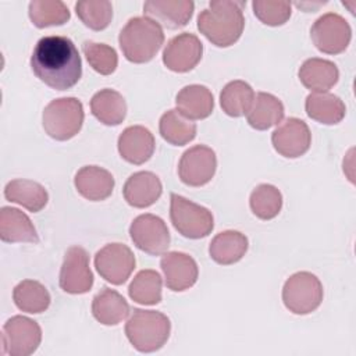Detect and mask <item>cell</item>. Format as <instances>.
Instances as JSON below:
<instances>
[{
  "instance_id": "f546056e",
  "label": "cell",
  "mask_w": 356,
  "mask_h": 356,
  "mask_svg": "<svg viewBox=\"0 0 356 356\" xmlns=\"http://www.w3.org/2000/svg\"><path fill=\"white\" fill-rule=\"evenodd\" d=\"M254 100L252 86L241 79L228 82L220 93V104L222 111L229 117H241L248 114Z\"/></svg>"
},
{
  "instance_id": "4dcf8cb0",
  "label": "cell",
  "mask_w": 356,
  "mask_h": 356,
  "mask_svg": "<svg viewBox=\"0 0 356 356\" xmlns=\"http://www.w3.org/2000/svg\"><path fill=\"white\" fill-rule=\"evenodd\" d=\"M13 300L15 306L31 314L44 312L50 305V293L39 281L24 280L13 291Z\"/></svg>"
},
{
  "instance_id": "d6986e66",
  "label": "cell",
  "mask_w": 356,
  "mask_h": 356,
  "mask_svg": "<svg viewBox=\"0 0 356 356\" xmlns=\"http://www.w3.org/2000/svg\"><path fill=\"white\" fill-rule=\"evenodd\" d=\"M163 192L160 178L150 171H138L124 184L122 193L127 203L136 209H145L159 200Z\"/></svg>"
},
{
  "instance_id": "ac0fdd59",
  "label": "cell",
  "mask_w": 356,
  "mask_h": 356,
  "mask_svg": "<svg viewBox=\"0 0 356 356\" xmlns=\"http://www.w3.org/2000/svg\"><path fill=\"white\" fill-rule=\"evenodd\" d=\"M154 146L153 134L142 125L128 127L118 136V152L131 164L146 163L153 156Z\"/></svg>"
},
{
  "instance_id": "d590c367",
  "label": "cell",
  "mask_w": 356,
  "mask_h": 356,
  "mask_svg": "<svg viewBox=\"0 0 356 356\" xmlns=\"http://www.w3.org/2000/svg\"><path fill=\"white\" fill-rule=\"evenodd\" d=\"M79 19L93 31H103L113 18V6L108 0H85L75 4Z\"/></svg>"
},
{
  "instance_id": "cb8c5ba5",
  "label": "cell",
  "mask_w": 356,
  "mask_h": 356,
  "mask_svg": "<svg viewBox=\"0 0 356 356\" xmlns=\"http://www.w3.org/2000/svg\"><path fill=\"white\" fill-rule=\"evenodd\" d=\"M93 317L104 325H117L129 314V305L117 291L103 288L92 300Z\"/></svg>"
},
{
  "instance_id": "4316f807",
  "label": "cell",
  "mask_w": 356,
  "mask_h": 356,
  "mask_svg": "<svg viewBox=\"0 0 356 356\" xmlns=\"http://www.w3.org/2000/svg\"><path fill=\"white\" fill-rule=\"evenodd\" d=\"M7 200L25 207L32 213L40 211L49 200L47 191L39 182L31 179H13L4 188Z\"/></svg>"
},
{
  "instance_id": "f1b7e54d",
  "label": "cell",
  "mask_w": 356,
  "mask_h": 356,
  "mask_svg": "<svg viewBox=\"0 0 356 356\" xmlns=\"http://www.w3.org/2000/svg\"><path fill=\"white\" fill-rule=\"evenodd\" d=\"M306 113L307 115L321 124L335 125L345 117L346 108L343 102L332 93H310L306 97Z\"/></svg>"
},
{
  "instance_id": "52a82bcc",
  "label": "cell",
  "mask_w": 356,
  "mask_h": 356,
  "mask_svg": "<svg viewBox=\"0 0 356 356\" xmlns=\"http://www.w3.org/2000/svg\"><path fill=\"white\" fill-rule=\"evenodd\" d=\"M321 300L323 285L309 271L295 273L284 284L282 302L293 314H309L321 305Z\"/></svg>"
},
{
  "instance_id": "ffe728a7",
  "label": "cell",
  "mask_w": 356,
  "mask_h": 356,
  "mask_svg": "<svg viewBox=\"0 0 356 356\" xmlns=\"http://www.w3.org/2000/svg\"><path fill=\"white\" fill-rule=\"evenodd\" d=\"M78 193L92 202L107 199L114 189V178L111 172L97 165H85L74 178Z\"/></svg>"
},
{
  "instance_id": "8d00e7d4",
  "label": "cell",
  "mask_w": 356,
  "mask_h": 356,
  "mask_svg": "<svg viewBox=\"0 0 356 356\" xmlns=\"http://www.w3.org/2000/svg\"><path fill=\"white\" fill-rule=\"evenodd\" d=\"M83 54L89 65L102 75H110L115 71L118 64L117 51L104 43H96L92 40H85L82 44Z\"/></svg>"
},
{
  "instance_id": "83f0119b",
  "label": "cell",
  "mask_w": 356,
  "mask_h": 356,
  "mask_svg": "<svg viewBox=\"0 0 356 356\" xmlns=\"http://www.w3.org/2000/svg\"><path fill=\"white\" fill-rule=\"evenodd\" d=\"M92 114L104 125H118L127 115V103L114 89H102L90 100Z\"/></svg>"
},
{
  "instance_id": "5bb4252c",
  "label": "cell",
  "mask_w": 356,
  "mask_h": 356,
  "mask_svg": "<svg viewBox=\"0 0 356 356\" xmlns=\"http://www.w3.org/2000/svg\"><path fill=\"white\" fill-rule=\"evenodd\" d=\"M203 44L193 33L184 32L174 36L163 51L164 65L174 72H188L202 60Z\"/></svg>"
},
{
  "instance_id": "e575fe53",
  "label": "cell",
  "mask_w": 356,
  "mask_h": 356,
  "mask_svg": "<svg viewBox=\"0 0 356 356\" xmlns=\"http://www.w3.org/2000/svg\"><path fill=\"white\" fill-rule=\"evenodd\" d=\"M249 204L256 217L260 220H271L281 211L282 195L274 185L260 184L252 191Z\"/></svg>"
},
{
  "instance_id": "74e56055",
  "label": "cell",
  "mask_w": 356,
  "mask_h": 356,
  "mask_svg": "<svg viewBox=\"0 0 356 356\" xmlns=\"http://www.w3.org/2000/svg\"><path fill=\"white\" fill-rule=\"evenodd\" d=\"M252 7L254 15L268 26H280L291 17V3L288 1L254 0Z\"/></svg>"
},
{
  "instance_id": "30bf717a",
  "label": "cell",
  "mask_w": 356,
  "mask_h": 356,
  "mask_svg": "<svg viewBox=\"0 0 356 356\" xmlns=\"http://www.w3.org/2000/svg\"><path fill=\"white\" fill-rule=\"evenodd\" d=\"M129 235L138 249L152 256L163 254L171 239L165 222L159 216L149 213L140 214L132 221Z\"/></svg>"
},
{
  "instance_id": "7c38bea8",
  "label": "cell",
  "mask_w": 356,
  "mask_h": 356,
  "mask_svg": "<svg viewBox=\"0 0 356 356\" xmlns=\"http://www.w3.org/2000/svg\"><path fill=\"white\" fill-rule=\"evenodd\" d=\"M135 256L124 243H108L95 256V267L113 285L124 284L135 268Z\"/></svg>"
},
{
  "instance_id": "6da1fadb",
  "label": "cell",
  "mask_w": 356,
  "mask_h": 356,
  "mask_svg": "<svg viewBox=\"0 0 356 356\" xmlns=\"http://www.w3.org/2000/svg\"><path fill=\"white\" fill-rule=\"evenodd\" d=\"M33 74L56 90H67L78 83L82 75L81 56L71 39L65 36L42 38L31 56Z\"/></svg>"
},
{
  "instance_id": "d4e9b609",
  "label": "cell",
  "mask_w": 356,
  "mask_h": 356,
  "mask_svg": "<svg viewBox=\"0 0 356 356\" xmlns=\"http://www.w3.org/2000/svg\"><path fill=\"white\" fill-rule=\"evenodd\" d=\"M284 113V104L278 97L271 93L259 92L254 96L253 104L246 114V120L252 128L257 131H266L281 122Z\"/></svg>"
},
{
  "instance_id": "277c9868",
  "label": "cell",
  "mask_w": 356,
  "mask_h": 356,
  "mask_svg": "<svg viewBox=\"0 0 356 356\" xmlns=\"http://www.w3.org/2000/svg\"><path fill=\"white\" fill-rule=\"evenodd\" d=\"M171 331L170 318L156 310L134 309L125 324V335L131 345L142 352H156L167 342Z\"/></svg>"
},
{
  "instance_id": "9c48e42d",
  "label": "cell",
  "mask_w": 356,
  "mask_h": 356,
  "mask_svg": "<svg viewBox=\"0 0 356 356\" xmlns=\"http://www.w3.org/2000/svg\"><path fill=\"white\" fill-rule=\"evenodd\" d=\"M310 38L321 53L339 54L348 47L352 29L343 17L335 13H327L316 19L310 29Z\"/></svg>"
},
{
  "instance_id": "7a4b0ae2",
  "label": "cell",
  "mask_w": 356,
  "mask_h": 356,
  "mask_svg": "<svg viewBox=\"0 0 356 356\" xmlns=\"http://www.w3.org/2000/svg\"><path fill=\"white\" fill-rule=\"evenodd\" d=\"M243 6L245 1H210L209 7L197 17V29L218 47L234 44L241 38L245 26Z\"/></svg>"
},
{
  "instance_id": "1f68e13d",
  "label": "cell",
  "mask_w": 356,
  "mask_h": 356,
  "mask_svg": "<svg viewBox=\"0 0 356 356\" xmlns=\"http://www.w3.org/2000/svg\"><path fill=\"white\" fill-rule=\"evenodd\" d=\"M159 131L161 138L168 143L184 146L195 139L196 124L184 117L178 110H168L160 118Z\"/></svg>"
},
{
  "instance_id": "603a6c76",
  "label": "cell",
  "mask_w": 356,
  "mask_h": 356,
  "mask_svg": "<svg viewBox=\"0 0 356 356\" xmlns=\"http://www.w3.org/2000/svg\"><path fill=\"white\" fill-rule=\"evenodd\" d=\"M0 238L4 242L38 243L39 236L29 217L15 207L4 206L0 210Z\"/></svg>"
},
{
  "instance_id": "9a60e30c",
  "label": "cell",
  "mask_w": 356,
  "mask_h": 356,
  "mask_svg": "<svg viewBox=\"0 0 356 356\" xmlns=\"http://www.w3.org/2000/svg\"><path fill=\"white\" fill-rule=\"evenodd\" d=\"M271 142L277 153L288 159H296L309 150L312 134L305 121L291 117L275 128Z\"/></svg>"
},
{
  "instance_id": "8fae6325",
  "label": "cell",
  "mask_w": 356,
  "mask_h": 356,
  "mask_svg": "<svg viewBox=\"0 0 356 356\" xmlns=\"http://www.w3.org/2000/svg\"><path fill=\"white\" fill-rule=\"evenodd\" d=\"M216 168L217 157L214 150L206 145H196L181 156L178 175L188 186H203L211 181Z\"/></svg>"
},
{
  "instance_id": "8992f818",
  "label": "cell",
  "mask_w": 356,
  "mask_h": 356,
  "mask_svg": "<svg viewBox=\"0 0 356 356\" xmlns=\"http://www.w3.org/2000/svg\"><path fill=\"white\" fill-rule=\"evenodd\" d=\"M170 218L174 228L189 239L204 238L214 227V218L209 209L177 193L170 195Z\"/></svg>"
},
{
  "instance_id": "e0dca14e",
  "label": "cell",
  "mask_w": 356,
  "mask_h": 356,
  "mask_svg": "<svg viewBox=\"0 0 356 356\" xmlns=\"http://www.w3.org/2000/svg\"><path fill=\"white\" fill-rule=\"evenodd\" d=\"M195 3L191 0H150L143 4L146 17L167 29L184 28L192 18Z\"/></svg>"
},
{
  "instance_id": "4fadbf2b",
  "label": "cell",
  "mask_w": 356,
  "mask_h": 356,
  "mask_svg": "<svg viewBox=\"0 0 356 356\" xmlns=\"http://www.w3.org/2000/svg\"><path fill=\"white\" fill-rule=\"evenodd\" d=\"M93 274L89 267L88 252L81 246H71L64 256L60 270V288L72 295H81L90 291Z\"/></svg>"
},
{
  "instance_id": "3957f363",
  "label": "cell",
  "mask_w": 356,
  "mask_h": 356,
  "mask_svg": "<svg viewBox=\"0 0 356 356\" xmlns=\"http://www.w3.org/2000/svg\"><path fill=\"white\" fill-rule=\"evenodd\" d=\"M163 42L161 26L149 17L131 18L118 36L122 54L135 64L150 61L163 46Z\"/></svg>"
},
{
  "instance_id": "7402d4cb",
  "label": "cell",
  "mask_w": 356,
  "mask_h": 356,
  "mask_svg": "<svg viewBox=\"0 0 356 356\" xmlns=\"http://www.w3.org/2000/svg\"><path fill=\"white\" fill-rule=\"evenodd\" d=\"M175 104L177 110L188 120H203L213 113L214 99L206 86L188 85L178 92Z\"/></svg>"
},
{
  "instance_id": "5b68a950",
  "label": "cell",
  "mask_w": 356,
  "mask_h": 356,
  "mask_svg": "<svg viewBox=\"0 0 356 356\" xmlns=\"http://www.w3.org/2000/svg\"><path fill=\"white\" fill-rule=\"evenodd\" d=\"M83 106L76 97L51 100L43 110V128L56 140L74 138L83 124Z\"/></svg>"
},
{
  "instance_id": "ba28073f",
  "label": "cell",
  "mask_w": 356,
  "mask_h": 356,
  "mask_svg": "<svg viewBox=\"0 0 356 356\" xmlns=\"http://www.w3.org/2000/svg\"><path fill=\"white\" fill-rule=\"evenodd\" d=\"M1 341L4 355L29 356L40 345L42 330L36 321L25 316H14L3 325Z\"/></svg>"
},
{
  "instance_id": "484cf974",
  "label": "cell",
  "mask_w": 356,
  "mask_h": 356,
  "mask_svg": "<svg viewBox=\"0 0 356 356\" xmlns=\"http://www.w3.org/2000/svg\"><path fill=\"white\" fill-rule=\"evenodd\" d=\"M248 250V238L239 231H224L217 234L209 246L210 257L222 266L239 261Z\"/></svg>"
},
{
  "instance_id": "44dd1931",
  "label": "cell",
  "mask_w": 356,
  "mask_h": 356,
  "mask_svg": "<svg viewBox=\"0 0 356 356\" xmlns=\"http://www.w3.org/2000/svg\"><path fill=\"white\" fill-rule=\"evenodd\" d=\"M298 75L305 88L314 93H323L338 82L339 71L332 61L312 57L300 65Z\"/></svg>"
},
{
  "instance_id": "836d02e7",
  "label": "cell",
  "mask_w": 356,
  "mask_h": 356,
  "mask_svg": "<svg viewBox=\"0 0 356 356\" xmlns=\"http://www.w3.org/2000/svg\"><path fill=\"white\" fill-rule=\"evenodd\" d=\"M28 13L38 28L63 25L70 19L68 7L60 0H33L29 3Z\"/></svg>"
},
{
  "instance_id": "2e32d148",
  "label": "cell",
  "mask_w": 356,
  "mask_h": 356,
  "mask_svg": "<svg viewBox=\"0 0 356 356\" xmlns=\"http://www.w3.org/2000/svg\"><path fill=\"white\" fill-rule=\"evenodd\" d=\"M165 285L174 292L189 289L197 281L199 270L193 257L184 252H168L160 260Z\"/></svg>"
},
{
  "instance_id": "d6a6232c",
  "label": "cell",
  "mask_w": 356,
  "mask_h": 356,
  "mask_svg": "<svg viewBox=\"0 0 356 356\" xmlns=\"http://www.w3.org/2000/svg\"><path fill=\"white\" fill-rule=\"evenodd\" d=\"M161 277L154 270L139 271L129 284V298L140 305H157L161 300Z\"/></svg>"
}]
</instances>
